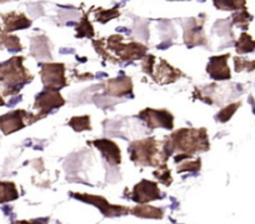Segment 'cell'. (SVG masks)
<instances>
[{
	"label": "cell",
	"instance_id": "1",
	"mask_svg": "<svg viewBox=\"0 0 255 224\" xmlns=\"http://www.w3.org/2000/svg\"><path fill=\"white\" fill-rule=\"evenodd\" d=\"M0 78L8 84H18V83H25L30 79L28 78V73L21 66V58H14L9 60L5 65L0 68Z\"/></svg>",
	"mask_w": 255,
	"mask_h": 224
},
{
	"label": "cell",
	"instance_id": "2",
	"mask_svg": "<svg viewBox=\"0 0 255 224\" xmlns=\"http://www.w3.org/2000/svg\"><path fill=\"white\" fill-rule=\"evenodd\" d=\"M24 115L25 112L24 110H15V112H11L9 114L4 115L0 119V128L5 134H10V133L15 132V130L21 129L24 127Z\"/></svg>",
	"mask_w": 255,
	"mask_h": 224
},
{
	"label": "cell",
	"instance_id": "3",
	"mask_svg": "<svg viewBox=\"0 0 255 224\" xmlns=\"http://www.w3.org/2000/svg\"><path fill=\"white\" fill-rule=\"evenodd\" d=\"M229 55L219 56V58H213L210 60L209 66H208V71L210 73L214 79L222 80V79H229L230 71L227 65V59Z\"/></svg>",
	"mask_w": 255,
	"mask_h": 224
},
{
	"label": "cell",
	"instance_id": "4",
	"mask_svg": "<svg viewBox=\"0 0 255 224\" xmlns=\"http://www.w3.org/2000/svg\"><path fill=\"white\" fill-rule=\"evenodd\" d=\"M5 31H13L16 29H25L30 26L31 21L20 13H9L3 16Z\"/></svg>",
	"mask_w": 255,
	"mask_h": 224
},
{
	"label": "cell",
	"instance_id": "5",
	"mask_svg": "<svg viewBox=\"0 0 255 224\" xmlns=\"http://www.w3.org/2000/svg\"><path fill=\"white\" fill-rule=\"evenodd\" d=\"M135 201L138 202H146V201H153V199L159 198V191L156 186L150 182H141L139 186L135 188Z\"/></svg>",
	"mask_w": 255,
	"mask_h": 224
},
{
	"label": "cell",
	"instance_id": "6",
	"mask_svg": "<svg viewBox=\"0 0 255 224\" xmlns=\"http://www.w3.org/2000/svg\"><path fill=\"white\" fill-rule=\"evenodd\" d=\"M144 113L148 114V117L144 118V119L149 123L150 127H164L168 128V129H171V127H173V117L168 112H156V110H153L155 117H153L149 110H145Z\"/></svg>",
	"mask_w": 255,
	"mask_h": 224
},
{
	"label": "cell",
	"instance_id": "7",
	"mask_svg": "<svg viewBox=\"0 0 255 224\" xmlns=\"http://www.w3.org/2000/svg\"><path fill=\"white\" fill-rule=\"evenodd\" d=\"M94 144L99 148L100 151L105 154L107 159H109V162L112 164L120 163V152L119 148L114 144L110 140H95Z\"/></svg>",
	"mask_w": 255,
	"mask_h": 224
},
{
	"label": "cell",
	"instance_id": "8",
	"mask_svg": "<svg viewBox=\"0 0 255 224\" xmlns=\"http://www.w3.org/2000/svg\"><path fill=\"white\" fill-rule=\"evenodd\" d=\"M63 65H58V64H54V65H46L44 68L43 77L45 84L49 85H59L60 82L64 84L63 80V71L64 69L61 68Z\"/></svg>",
	"mask_w": 255,
	"mask_h": 224
},
{
	"label": "cell",
	"instance_id": "9",
	"mask_svg": "<svg viewBox=\"0 0 255 224\" xmlns=\"http://www.w3.org/2000/svg\"><path fill=\"white\" fill-rule=\"evenodd\" d=\"M255 50V40L248 34H242L239 41L237 43V51L238 53H250Z\"/></svg>",
	"mask_w": 255,
	"mask_h": 224
},
{
	"label": "cell",
	"instance_id": "10",
	"mask_svg": "<svg viewBox=\"0 0 255 224\" xmlns=\"http://www.w3.org/2000/svg\"><path fill=\"white\" fill-rule=\"evenodd\" d=\"M245 0H214L217 8L224 10H235V9H244Z\"/></svg>",
	"mask_w": 255,
	"mask_h": 224
},
{
	"label": "cell",
	"instance_id": "11",
	"mask_svg": "<svg viewBox=\"0 0 255 224\" xmlns=\"http://www.w3.org/2000/svg\"><path fill=\"white\" fill-rule=\"evenodd\" d=\"M233 20H234V23L237 24V25L243 26L244 29H247V26L249 25L250 21L253 20V16L248 13L247 9H243L242 11H239V13L235 14V15L233 16Z\"/></svg>",
	"mask_w": 255,
	"mask_h": 224
},
{
	"label": "cell",
	"instance_id": "12",
	"mask_svg": "<svg viewBox=\"0 0 255 224\" xmlns=\"http://www.w3.org/2000/svg\"><path fill=\"white\" fill-rule=\"evenodd\" d=\"M238 107H240V103H235V104H232L229 105V107L224 108V109L218 114L217 119L220 120V122H227V120H229L230 117L237 112Z\"/></svg>",
	"mask_w": 255,
	"mask_h": 224
},
{
	"label": "cell",
	"instance_id": "13",
	"mask_svg": "<svg viewBox=\"0 0 255 224\" xmlns=\"http://www.w3.org/2000/svg\"><path fill=\"white\" fill-rule=\"evenodd\" d=\"M243 69H247V70L252 71L255 69V60H245L242 58H235V70L242 71Z\"/></svg>",
	"mask_w": 255,
	"mask_h": 224
},
{
	"label": "cell",
	"instance_id": "14",
	"mask_svg": "<svg viewBox=\"0 0 255 224\" xmlns=\"http://www.w3.org/2000/svg\"><path fill=\"white\" fill-rule=\"evenodd\" d=\"M77 124H70L74 127L75 130H83V129H89V117H83V118H75Z\"/></svg>",
	"mask_w": 255,
	"mask_h": 224
},
{
	"label": "cell",
	"instance_id": "15",
	"mask_svg": "<svg viewBox=\"0 0 255 224\" xmlns=\"http://www.w3.org/2000/svg\"><path fill=\"white\" fill-rule=\"evenodd\" d=\"M0 105H4V100L0 98Z\"/></svg>",
	"mask_w": 255,
	"mask_h": 224
},
{
	"label": "cell",
	"instance_id": "16",
	"mask_svg": "<svg viewBox=\"0 0 255 224\" xmlns=\"http://www.w3.org/2000/svg\"><path fill=\"white\" fill-rule=\"evenodd\" d=\"M4 1H8V0H0V3H4Z\"/></svg>",
	"mask_w": 255,
	"mask_h": 224
}]
</instances>
